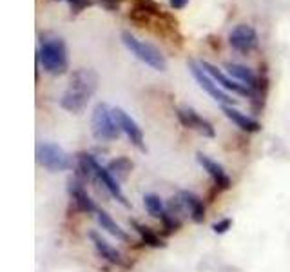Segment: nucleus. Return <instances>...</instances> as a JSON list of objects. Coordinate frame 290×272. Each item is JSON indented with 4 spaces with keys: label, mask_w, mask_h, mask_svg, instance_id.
Returning <instances> with one entry per match:
<instances>
[{
    "label": "nucleus",
    "mask_w": 290,
    "mask_h": 272,
    "mask_svg": "<svg viewBox=\"0 0 290 272\" xmlns=\"http://www.w3.org/2000/svg\"><path fill=\"white\" fill-rule=\"evenodd\" d=\"M98 89V75L93 69L80 67L73 71L69 78V87L64 91L62 98H60V107L66 109L67 113H82L86 109L87 102L93 98V95Z\"/></svg>",
    "instance_id": "nucleus-1"
},
{
    "label": "nucleus",
    "mask_w": 290,
    "mask_h": 272,
    "mask_svg": "<svg viewBox=\"0 0 290 272\" xmlns=\"http://www.w3.org/2000/svg\"><path fill=\"white\" fill-rule=\"evenodd\" d=\"M38 64L44 67V71L49 75H66L69 69V53L67 46L62 39H49L44 40L37 55Z\"/></svg>",
    "instance_id": "nucleus-2"
},
{
    "label": "nucleus",
    "mask_w": 290,
    "mask_h": 272,
    "mask_svg": "<svg viewBox=\"0 0 290 272\" xmlns=\"http://www.w3.org/2000/svg\"><path fill=\"white\" fill-rule=\"evenodd\" d=\"M91 129H93V136L100 142H113L118 140L122 134L118 122L114 118L113 107H109L105 102L95 105L91 116Z\"/></svg>",
    "instance_id": "nucleus-3"
},
{
    "label": "nucleus",
    "mask_w": 290,
    "mask_h": 272,
    "mask_svg": "<svg viewBox=\"0 0 290 272\" xmlns=\"http://www.w3.org/2000/svg\"><path fill=\"white\" fill-rule=\"evenodd\" d=\"M122 42L124 46L133 53L134 57L138 58L140 62H143L145 66H149L154 71H165L167 69V60L163 57L160 49H156L152 44L143 42V40H138L134 35H131L129 31H124L122 33Z\"/></svg>",
    "instance_id": "nucleus-4"
},
{
    "label": "nucleus",
    "mask_w": 290,
    "mask_h": 272,
    "mask_svg": "<svg viewBox=\"0 0 290 272\" xmlns=\"http://www.w3.org/2000/svg\"><path fill=\"white\" fill-rule=\"evenodd\" d=\"M37 162L49 172H64L73 167L69 154L60 145L51 142H42L37 145Z\"/></svg>",
    "instance_id": "nucleus-5"
},
{
    "label": "nucleus",
    "mask_w": 290,
    "mask_h": 272,
    "mask_svg": "<svg viewBox=\"0 0 290 272\" xmlns=\"http://www.w3.org/2000/svg\"><path fill=\"white\" fill-rule=\"evenodd\" d=\"M189 71H190V75L194 77V80L200 84V87L203 91H207L212 98H214L216 102H219L221 105H236L238 102L234 100V98H230V96L227 95V93H223V91L219 89V86L216 84L212 78L209 77V73L205 71L203 67L200 66V62H196V60H189Z\"/></svg>",
    "instance_id": "nucleus-6"
},
{
    "label": "nucleus",
    "mask_w": 290,
    "mask_h": 272,
    "mask_svg": "<svg viewBox=\"0 0 290 272\" xmlns=\"http://www.w3.org/2000/svg\"><path fill=\"white\" fill-rule=\"evenodd\" d=\"M259 37L257 31L248 24H239L230 31L228 35V44L230 48L236 49L238 53H250L257 48Z\"/></svg>",
    "instance_id": "nucleus-7"
},
{
    "label": "nucleus",
    "mask_w": 290,
    "mask_h": 272,
    "mask_svg": "<svg viewBox=\"0 0 290 272\" xmlns=\"http://www.w3.org/2000/svg\"><path fill=\"white\" fill-rule=\"evenodd\" d=\"M113 113H114V118H116V122H118V125H120V129H122V133L129 138V142L133 143L138 151L145 153L147 147H145V138H143V133H142V129H140V125L136 124L124 109H120V107H113Z\"/></svg>",
    "instance_id": "nucleus-8"
},
{
    "label": "nucleus",
    "mask_w": 290,
    "mask_h": 272,
    "mask_svg": "<svg viewBox=\"0 0 290 272\" xmlns=\"http://www.w3.org/2000/svg\"><path fill=\"white\" fill-rule=\"evenodd\" d=\"M176 116L180 120V124L187 129H194L198 131L200 134L207 136V138H214L216 136V131L212 127L209 120L201 118L194 109H190V107H181V109H176Z\"/></svg>",
    "instance_id": "nucleus-9"
},
{
    "label": "nucleus",
    "mask_w": 290,
    "mask_h": 272,
    "mask_svg": "<svg viewBox=\"0 0 290 272\" xmlns=\"http://www.w3.org/2000/svg\"><path fill=\"white\" fill-rule=\"evenodd\" d=\"M200 66L203 67L205 71L209 73V77L212 78L214 82H218V86H221L223 89L232 91V93H238V95L243 96H254V91H250L248 87H245L243 84H239L238 80H234L232 77H227L221 69H218L216 66H212L210 62H200Z\"/></svg>",
    "instance_id": "nucleus-10"
},
{
    "label": "nucleus",
    "mask_w": 290,
    "mask_h": 272,
    "mask_svg": "<svg viewBox=\"0 0 290 272\" xmlns=\"http://www.w3.org/2000/svg\"><path fill=\"white\" fill-rule=\"evenodd\" d=\"M196 160H198V163L203 167V171H207V174L214 180L218 191H227V189H230L232 181H230V178L227 176L225 169L221 167L218 162H214L212 158H209L203 153H196Z\"/></svg>",
    "instance_id": "nucleus-11"
},
{
    "label": "nucleus",
    "mask_w": 290,
    "mask_h": 272,
    "mask_svg": "<svg viewBox=\"0 0 290 272\" xmlns=\"http://www.w3.org/2000/svg\"><path fill=\"white\" fill-rule=\"evenodd\" d=\"M89 239L93 241V245H95L96 252H98V256H100V258H104L105 261L113 263V265H116V267L129 268V263L125 261V258L122 256V254H120V250H116L113 245L107 243V241H105V239L102 238V236L96 232V230H91V232H89Z\"/></svg>",
    "instance_id": "nucleus-12"
},
{
    "label": "nucleus",
    "mask_w": 290,
    "mask_h": 272,
    "mask_svg": "<svg viewBox=\"0 0 290 272\" xmlns=\"http://www.w3.org/2000/svg\"><path fill=\"white\" fill-rule=\"evenodd\" d=\"M95 174H96V180L102 181V185L107 189V192H109L111 196H113L114 200L120 201L124 207H127V209H131V201L125 198L124 191H122V187H120L118 180L111 174L109 171H107V167H102L100 163L96 162L95 163Z\"/></svg>",
    "instance_id": "nucleus-13"
},
{
    "label": "nucleus",
    "mask_w": 290,
    "mask_h": 272,
    "mask_svg": "<svg viewBox=\"0 0 290 272\" xmlns=\"http://www.w3.org/2000/svg\"><path fill=\"white\" fill-rule=\"evenodd\" d=\"M69 194H71V200L73 203H75V207L80 212H84V214H93L95 212L96 214V205L95 201L91 200V196L87 194V191L84 189V185H82L80 180H76V178H71L69 180Z\"/></svg>",
    "instance_id": "nucleus-14"
},
{
    "label": "nucleus",
    "mask_w": 290,
    "mask_h": 272,
    "mask_svg": "<svg viewBox=\"0 0 290 272\" xmlns=\"http://www.w3.org/2000/svg\"><path fill=\"white\" fill-rule=\"evenodd\" d=\"M178 198H180L185 212L190 216V220L194 221V223H203L205 221V205H203V200H201L200 196H196L194 192H190V191H180L178 192Z\"/></svg>",
    "instance_id": "nucleus-15"
},
{
    "label": "nucleus",
    "mask_w": 290,
    "mask_h": 272,
    "mask_svg": "<svg viewBox=\"0 0 290 272\" xmlns=\"http://www.w3.org/2000/svg\"><path fill=\"white\" fill-rule=\"evenodd\" d=\"M221 109H223L225 116H227L234 125H238L241 131H245V133H257V131H261V124H259L257 120L247 116L245 113L232 107V105H221Z\"/></svg>",
    "instance_id": "nucleus-16"
},
{
    "label": "nucleus",
    "mask_w": 290,
    "mask_h": 272,
    "mask_svg": "<svg viewBox=\"0 0 290 272\" xmlns=\"http://www.w3.org/2000/svg\"><path fill=\"white\" fill-rule=\"evenodd\" d=\"M227 71L228 75L234 78V80H238L239 84H243L245 87H248L250 91H256L259 87V78L256 77V73L252 69H248L247 66H241V64H227Z\"/></svg>",
    "instance_id": "nucleus-17"
},
{
    "label": "nucleus",
    "mask_w": 290,
    "mask_h": 272,
    "mask_svg": "<svg viewBox=\"0 0 290 272\" xmlns=\"http://www.w3.org/2000/svg\"><path fill=\"white\" fill-rule=\"evenodd\" d=\"M96 221H98V225H100L102 229L105 230V232H109L111 236H114L116 239H120V241H125V243H131V238H129V234L125 232L122 227H120L116 221L111 218L105 210L98 209L96 210Z\"/></svg>",
    "instance_id": "nucleus-18"
},
{
    "label": "nucleus",
    "mask_w": 290,
    "mask_h": 272,
    "mask_svg": "<svg viewBox=\"0 0 290 272\" xmlns=\"http://www.w3.org/2000/svg\"><path fill=\"white\" fill-rule=\"evenodd\" d=\"M95 156L89 153H78L76 154V180L91 181L96 180L95 174Z\"/></svg>",
    "instance_id": "nucleus-19"
},
{
    "label": "nucleus",
    "mask_w": 290,
    "mask_h": 272,
    "mask_svg": "<svg viewBox=\"0 0 290 272\" xmlns=\"http://www.w3.org/2000/svg\"><path fill=\"white\" fill-rule=\"evenodd\" d=\"M129 223H131V227L138 232V236L142 238V241L145 245H149V247H152V248H165L167 243L151 229V227L140 223V221H136V220H129Z\"/></svg>",
    "instance_id": "nucleus-20"
},
{
    "label": "nucleus",
    "mask_w": 290,
    "mask_h": 272,
    "mask_svg": "<svg viewBox=\"0 0 290 272\" xmlns=\"http://www.w3.org/2000/svg\"><path fill=\"white\" fill-rule=\"evenodd\" d=\"M134 163L125 156H120V158H114L107 163V171L113 174L116 180H125L129 176V172L133 171Z\"/></svg>",
    "instance_id": "nucleus-21"
},
{
    "label": "nucleus",
    "mask_w": 290,
    "mask_h": 272,
    "mask_svg": "<svg viewBox=\"0 0 290 272\" xmlns=\"http://www.w3.org/2000/svg\"><path fill=\"white\" fill-rule=\"evenodd\" d=\"M143 205H145V210H147L149 214L152 218H156V220H162L167 212V207L163 205L162 198L158 194H152V192L143 196Z\"/></svg>",
    "instance_id": "nucleus-22"
},
{
    "label": "nucleus",
    "mask_w": 290,
    "mask_h": 272,
    "mask_svg": "<svg viewBox=\"0 0 290 272\" xmlns=\"http://www.w3.org/2000/svg\"><path fill=\"white\" fill-rule=\"evenodd\" d=\"M133 10L140 11L143 15H149V17H165L167 13V11L162 10V6L154 2V0H134Z\"/></svg>",
    "instance_id": "nucleus-23"
},
{
    "label": "nucleus",
    "mask_w": 290,
    "mask_h": 272,
    "mask_svg": "<svg viewBox=\"0 0 290 272\" xmlns=\"http://www.w3.org/2000/svg\"><path fill=\"white\" fill-rule=\"evenodd\" d=\"M228 229H232V220L230 218H223V220L212 223V232L214 234H225Z\"/></svg>",
    "instance_id": "nucleus-24"
},
{
    "label": "nucleus",
    "mask_w": 290,
    "mask_h": 272,
    "mask_svg": "<svg viewBox=\"0 0 290 272\" xmlns=\"http://www.w3.org/2000/svg\"><path fill=\"white\" fill-rule=\"evenodd\" d=\"M67 2L71 4L75 13H80L82 10H86V8H89L91 6V0H67Z\"/></svg>",
    "instance_id": "nucleus-25"
},
{
    "label": "nucleus",
    "mask_w": 290,
    "mask_h": 272,
    "mask_svg": "<svg viewBox=\"0 0 290 272\" xmlns=\"http://www.w3.org/2000/svg\"><path fill=\"white\" fill-rule=\"evenodd\" d=\"M169 4H171L172 10H183L189 4V0H169Z\"/></svg>",
    "instance_id": "nucleus-26"
},
{
    "label": "nucleus",
    "mask_w": 290,
    "mask_h": 272,
    "mask_svg": "<svg viewBox=\"0 0 290 272\" xmlns=\"http://www.w3.org/2000/svg\"><path fill=\"white\" fill-rule=\"evenodd\" d=\"M100 2L107 6V8H113V6H116L118 2H122V0H100Z\"/></svg>",
    "instance_id": "nucleus-27"
}]
</instances>
